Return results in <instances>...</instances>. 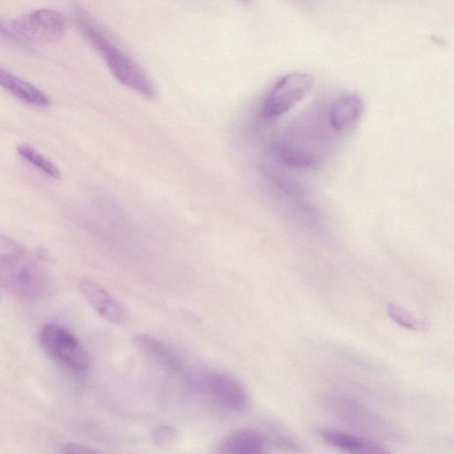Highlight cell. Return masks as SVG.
Segmentation results:
<instances>
[{
    "label": "cell",
    "mask_w": 454,
    "mask_h": 454,
    "mask_svg": "<svg viewBox=\"0 0 454 454\" xmlns=\"http://www.w3.org/2000/svg\"><path fill=\"white\" fill-rule=\"evenodd\" d=\"M333 132L328 121L327 107L311 106L286 129L279 142V160L295 169L317 168L331 149Z\"/></svg>",
    "instance_id": "cell-1"
},
{
    "label": "cell",
    "mask_w": 454,
    "mask_h": 454,
    "mask_svg": "<svg viewBox=\"0 0 454 454\" xmlns=\"http://www.w3.org/2000/svg\"><path fill=\"white\" fill-rule=\"evenodd\" d=\"M0 286L26 301L43 298L49 278L39 261L20 243L0 233Z\"/></svg>",
    "instance_id": "cell-2"
},
{
    "label": "cell",
    "mask_w": 454,
    "mask_h": 454,
    "mask_svg": "<svg viewBox=\"0 0 454 454\" xmlns=\"http://www.w3.org/2000/svg\"><path fill=\"white\" fill-rule=\"evenodd\" d=\"M75 16L79 29L106 60L114 77L142 96L153 98L155 94L153 85L137 62L87 13L79 11Z\"/></svg>",
    "instance_id": "cell-3"
},
{
    "label": "cell",
    "mask_w": 454,
    "mask_h": 454,
    "mask_svg": "<svg viewBox=\"0 0 454 454\" xmlns=\"http://www.w3.org/2000/svg\"><path fill=\"white\" fill-rule=\"evenodd\" d=\"M45 353L55 361L74 371H85L90 357L79 340L67 329L57 324L44 325L38 335Z\"/></svg>",
    "instance_id": "cell-4"
},
{
    "label": "cell",
    "mask_w": 454,
    "mask_h": 454,
    "mask_svg": "<svg viewBox=\"0 0 454 454\" xmlns=\"http://www.w3.org/2000/svg\"><path fill=\"white\" fill-rule=\"evenodd\" d=\"M313 84V77L306 73L293 72L281 76L262 102L263 116L272 119L285 114L310 91Z\"/></svg>",
    "instance_id": "cell-5"
},
{
    "label": "cell",
    "mask_w": 454,
    "mask_h": 454,
    "mask_svg": "<svg viewBox=\"0 0 454 454\" xmlns=\"http://www.w3.org/2000/svg\"><path fill=\"white\" fill-rule=\"evenodd\" d=\"M66 20L54 10L38 9L12 22L14 34L21 40L49 43L59 41L66 31Z\"/></svg>",
    "instance_id": "cell-6"
},
{
    "label": "cell",
    "mask_w": 454,
    "mask_h": 454,
    "mask_svg": "<svg viewBox=\"0 0 454 454\" xmlns=\"http://www.w3.org/2000/svg\"><path fill=\"white\" fill-rule=\"evenodd\" d=\"M333 414L340 420L373 435L390 434L386 421L352 398L334 395L329 400Z\"/></svg>",
    "instance_id": "cell-7"
},
{
    "label": "cell",
    "mask_w": 454,
    "mask_h": 454,
    "mask_svg": "<svg viewBox=\"0 0 454 454\" xmlns=\"http://www.w3.org/2000/svg\"><path fill=\"white\" fill-rule=\"evenodd\" d=\"M206 385L213 400L226 410L239 411L248 403V395L244 386L226 374H207Z\"/></svg>",
    "instance_id": "cell-8"
},
{
    "label": "cell",
    "mask_w": 454,
    "mask_h": 454,
    "mask_svg": "<svg viewBox=\"0 0 454 454\" xmlns=\"http://www.w3.org/2000/svg\"><path fill=\"white\" fill-rule=\"evenodd\" d=\"M318 436L326 444L346 454H392L378 441L333 428H320Z\"/></svg>",
    "instance_id": "cell-9"
},
{
    "label": "cell",
    "mask_w": 454,
    "mask_h": 454,
    "mask_svg": "<svg viewBox=\"0 0 454 454\" xmlns=\"http://www.w3.org/2000/svg\"><path fill=\"white\" fill-rule=\"evenodd\" d=\"M79 288L89 305L101 317L114 324L125 321L122 306L98 283L84 277L79 282Z\"/></svg>",
    "instance_id": "cell-10"
},
{
    "label": "cell",
    "mask_w": 454,
    "mask_h": 454,
    "mask_svg": "<svg viewBox=\"0 0 454 454\" xmlns=\"http://www.w3.org/2000/svg\"><path fill=\"white\" fill-rule=\"evenodd\" d=\"M364 110V102L357 94L340 96L327 106V118L334 132H344L352 129L360 120Z\"/></svg>",
    "instance_id": "cell-11"
},
{
    "label": "cell",
    "mask_w": 454,
    "mask_h": 454,
    "mask_svg": "<svg viewBox=\"0 0 454 454\" xmlns=\"http://www.w3.org/2000/svg\"><path fill=\"white\" fill-rule=\"evenodd\" d=\"M219 454H268V443L258 431L242 428L223 440Z\"/></svg>",
    "instance_id": "cell-12"
},
{
    "label": "cell",
    "mask_w": 454,
    "mask_h": 454,
    "mask_svg": "<svg viewBox=\"0 0 454 454\" xmlns=\"http://www.w3.org/2000/svg\"><path fill=\"white\" fill-rule=\"evenodd\" d=\"M133 341L144 355L164 370L172 373L182 370L178 356L160 340L146 334H139L135 336Z\"/></svg>",
    "instance_id": "cell-13"
},
{
    "label": "cell",
    "mask_w": 454,
    "mask_h": 454,
    "mask_svg": "<svg viewBox=\"0 0 454 454\" xmlns=\"http://www.w3.org/2000/svg\"><path fill=\"white\" fill-rule=\"evenodd\" d=\"M0 86L19 100L35 106L50 105L48 96L32 83L0 67Z\"/></svg>",
    "instance_id": "cell-14"
},
{
    "label": "cell",
    "mask_w": 454,
    "mask_h": 454,
    "mask_svg": "<svg viewBox=\"0 0 454 454\" xmlns=\"http://www.w3.org/2000/svg\"><path fill=\"white\" fill-rule=\"evenodd\" d=\"M17 151L20 156L47 176L53 179H60L59 168L29 144H20L17 147Z\"/></svg>",
    "instance_id": "cell-15"
},
{
    "label": "cell",
    "mask_w": 454,
    "mask_h": 454,
    "mask_svg": "<svg viewBox=\"0 0 454 454\" xmlns=\"http://www.w3.org/2000/svg\"><path fill=\"white\" fill-rule=\"evenodd\" d=\"M388 316L399 325L412 331H424L427 325L424 321L417 319L404 309L395 304H388Z\"/></svg>",
    "instance_id": "cell-16"
},
{
    "label": "cell",
    "mask_w": 454,
    "mask_h": 454,
    "mask_svg": "<svg viewBox=\"0 0 454 454\" xmlns=\"http://www.w3.org/2000/svg\"><path fill=\"white\" fill-rule=\"evenodd\" d=\"M151 439L159 448H170L179 441L180 433L171 425L160 424L152 430Z\"/></svg>",
    "instance_id": "cell-17"
},
{
    "label": "cell",
    "mask_w": 454,
    "mask_h": 454,
    "mask_svg": "<svg viewBox=\"0 0 454 454\" xmlns=\"http://www.w3.org/2000/svg\"><path fill=\"white\" fill-rule=\"evenodd\" d=\"M66 454H98L92 449L78 442H68L64 447Z\"/></svg>",
    "instance_id": "cell-18"
},
{
    "label": "cell",
    "mask_w": 454,
    "mask_h": 454,
    "mask_svg": "<svg viewBox=\"0 0 454 454\" xmlns=\"http://www.w3.org/2000/svg\"><path fill=\"white\" fill-rule=\"evenodd\" d=\"M0 39H3L6 42L13 43H20L22 41L13 32L8 30L0 23Z\"/></svg>",
    "instance_id": "cell-19"
}]
</instances>
